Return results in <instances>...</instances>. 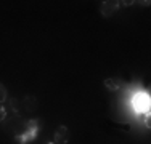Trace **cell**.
<instances>
[{
  "label": "cell",
  "instance_id": "obj_4",
  "mask_svg": "<svg viewBox=\"0 0 151 144\" xmlns=\"http://www.w3.org/2000/svg\"><path fill=\"white\" fill-rule=\"evenodd\" d=\"M105 86L108 90H111V91H117V90H121L122 86H124V82H122L121 78H106Z\"/></svg>",
  "mask_w": 151,
  "mask_h": 144
},
{
  "label": "cell",
  "instance_id": "obj_2",
  "mask_svg": "<svg viewBox=\"0 0 151 144\" xmlns=\"http://www.w3.org/2000/svg\"><path fill=\"white\" fill-rule=\"evenodd\" d=\"M69 141V128L64 127V125H60L55 131V144H68Z\"/></svg>",
  "mask_w": 151,
  "mask_h": 144
},
{
  "label": "cell",
  "instance_id": "obj_7",
  "mask_svg": "<svg viewBox=\"0 0 151 144\" xmlns=\"http://www.w3.org/2000/svg\"><path fill=\"white\" fill-rule=\"evenodd\" d=\"M119 3H122L124 6H130V5H134L135 2H132V0H129V2H127V0H125V2H119Z\"/></svg>",
  "mask_w": 151,
  "mask_h": 144
},
{
  "label": "cell",
  "instance_id": "obj_5",
  "mask_svg": "<svg viewBox=\"0 0 151 144\" xmlns=\"http://www.w3.org/2000/svg\"><path fill=\"white\" fill-rule=\"evenodd\" d=\"M5 99H6V88L3 83H0V103H3Z\"/></svg>",
  "mask_w": 151,
  "mask_h": 144
},
{
  "label": "cell",
  "instance_id": "obj_8",
  "mask_svg": "<svg viewBox=\"0 0 151 144\" xmlns=\"http://www.w3.org/2000/svg\"><path fill=\"white\" fill-rule=\"evenodd\" d=\"M47 144H55V143H47Z\"/></svg>",
  "mask_w": 151,
  "mask_h": 144
},
{
  "label": "cell",
  "instance_id": "obj_1",
  "mask_svg": "<svg viewBox=\"0 0 151 144\" xmlns=\"http://www.w3.org/2000/svg\"><path fill=\"white\" fill-rule=\"evenodd\" d=\"M39 131H40L39 122L35 120V118H32V120H29V122H26V123H24L23 133L15 135V141H16L18 144H27V143L34 141V139L37 138V136H39Z\"/></svg>",
  "mask_w": 151,
  "mask_h": 144
},
{
  "label": "cell",
  "instance_id": "obj_6",
  "mask_svg": "<svg viewBox=\"0 0 151 144\" xmlns=\"http://www.w3.org/2000/svg\"><path fill=\"white\" fill-rule=\"evenodd\" d=\"M6 118V110L5 107H0V122H3Z\"/></svg>",
  "mask_w": 151,
  "mask_h": 144
},
{
  "label": "cell",
  "instance_id": "obj_3",
  "mask_svg": "<svg viewBox=\"0 0 151 144\" xmlns=\"http://www.w3.org/2000/svg\"><path fill=\"white\" fill-rule=\"evenodd\" d=\"M121 6L119 2H116V0H106V2L101 3V14L105 18L111 16L114 11H117V8Z\"/></svg>",
  "mask_w": 151,
  "mask_h": 144
}]
</instances>
